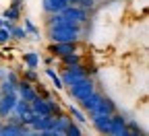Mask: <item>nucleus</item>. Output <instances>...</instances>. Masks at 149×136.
<instances>
[{
    "instance_id": "25",
    "label": "nucleus",
    "mask_w": 149,
    "mask_h": 136,
    "mask_svg": "<svg viewBox=\"0 0 149 136\" xmlns=\"http://www.w3.org/2000/svg\"><path fill=\"white\" fill-rule=\"evenodd\" d=\"M25 31L31 33V35H35V39H40V29H37L33 25V21H29V19H25Z\"/></svg>"
},
{
    "instance_id": "8",
    "label": "nucleus",
    "mask_w": 149,
    "mask_h": 136,
    "mask_svg": "<svg viewBox=\"0 0 149 136\" xmlns=\"http://www.w3.org/2000/svg\"><path fill=\"white\" fill-rule=\"evenodd\" d=\"M77 43L79 41H56L50 46V54L54 58H62L66 54H72V52H77Z\"/></svg>"
},
{
    "instance_id": "2",
    "label": "nucleus",
    "mask_w": 149,
    "mask_h": 136,
    "mask_svg": "<svg viewBox=\"0 0 149 136\" xmlns=\"http://www.w3.org/2000/svg\"><path fill=\"white\" fill-rule=\"evenodd\" d=\"M97 70L95 68H89L85 66L83 62L81 64H70V66H64L60 70V79H62V85L64 87H70V85H77L81 83L83 79H87L89 74H95Z\"/></svg>"
},
{
    "instance_id": "21",
    "label": "nucleus",
    "mask_w": 149,
    "mask_h": 136,
    "mask_svg": "<svg viewBox=\"0 0 149 136\" xmlns=\"http://www.w3.org/2000/svg\"><path fill=\"white\" fill-rule=\"evenodd\" d=\"M2 19H8V21H19L21 19V8H6L4 12H2Z\"/></svg>"
},
{
    "instance_id": "9",
    "label": "nucleus",
    "mask_w": 149,
    "mask_h": 136,
    "mask_svg": "<svg viewBox=\"0 0 149 136\" xmlns=\"http://www.w3.org/2000/svg\"><path fill=\"white\" fill-rule=\"evenodd\" d=\"M25 134H35L29 126H23V124H8L4 122L2 124V130H0V136H25Z\"/></svg>"
},
{
    "instance_id": "18",
    "label": "nucleus",
    "mask_w": 149,
    "mask_h": 136,
    "mask_svg": "<svg viewBox=\"0 0 149 136\" xmlns=\"http://www.w3.org/2000/svg\"><path fill=\"white\" fill-rule=\"evenodd\" d=\"M83 134V128H81V124H77V122H68V126H66V130H64V136H81Z\"/></svg>"
},
{
    "instance_id": "29",
    "label": "nucleus",
    "mask_w": 149,
    "mask_h": 136,
    "mask_svg": "<svg viewBox=\"0 0 149 136\" xmlns=\"http://www.w3.org/2000/svg\"><path fill=\"white\" fill-rule=\"evenodd\" d=\"M54 60H56L54 56H48V58H46V66H52V64H54Z\"/></svg>"
},
{
    "instance_id": "12",
    "label": "nucleus",
    "mask_w": 149,
    "mask_h": 136,
    "mask_svg": "<svg viewBox=\"0 0 149 136\" xmlns=\"http://www.w3.org/2000/svg\"><path fill=\"white\" fill-rule=\"evenodd\" d=\"M66 6H68L66 0H42V10H44L46 14H52V12H62Z\"/></svg>"
},
{
    "instance_id": "27",
    "label": "nucleus",
    "mask_w": 149,
    "mask_h": 136,
    "mask_svg": "<svg viewBox=\"0 0 149 136\" xmlns=\"http://www.w3.org/2000/svg\"><path fill=\"white\" fill-rule=\"evenodd\" d=\"M8 41H10V33H8V29L0 27V43H8Z\"/></svg>"
},
{
    "instance_id": "4",
    "label": "nucleus",
    "mask_w": 149,
    "mask_h": 136,
    "mask_svg": "<svg viewBox=\"0 0 149 136\" xmlns=\"http://www.w3.org/2000/svg\"><path fill=\"white\" fill-rule=\"evenodd\" d=\"M60 14L66 19V21H70V23H74V25H81V27L89 21V12H87L85 8H81L79 4H68Z\"/></svg>"
},
{
    "instance_id": "10",
    "label": "nucleus",
    "mask_w": 149,
    "mask_h": 136,
    "mask_svg": "<svg viewBox=\"0 0 149 136\" xmlns=\"http://www.w3.org/2000/svg\"><path fill=\"white\" fill-rule=\"evenodd\" d=\"M19 99L17 93H6V95H0V120H4L6 115L13 111L15 101Z\"/></svg>"
},
{
    "instance_id": "20",
    "label": "nucleus",
    "mask_w": 149,
    "mask_h": 136,
    "mask_svg": "<svg viewBox=\"0 0 149 136\" xmlns=\"http://www.w3.org/2000/svg\"><path fill=\"white\" fill-rule=\"evenodd\" d=\"M46 74H48L50 79H52L54 87L58 89V91H60V89H64V85H62V79H60V74H56V70H54L52 66H48V68H46Z\"/></svg>"
},
{
    "instance_id": "3",
    "label": "nucleus",
    "mask_w": 149,
    "mask_h": 136,
    "mask_svg": "<svg viewBox=\"0 0 149 136\" xmlns=\"http://www.w3.org/2000/svg\"><path fill=\"white\" fill-rule=\"evenodd\" d=\"M93 91H95V83H93L91 76H87V79H83L81 83L70 85V87H68V95H70V99H74L77 103H79L81 99H85L87 95H91Z\"/></svg>"
},
{
    "instance_id": "32",
    "label": "nucleus",
    "mask_w": 149,
    "mask_h": 136,
    "mask_svg": "<svg viewBox=\"0 0 149 136\" xmlns=\"http://www.w3.org/2000/svg\"><path fill=\"white\" fill-rule=\"evenodd\" d=\"M2 124H4V122H2V120H0V130H2Z\"/></svg>"
},
{
    "instance_id": "13",
    "label": "nucleus",
    "mask_w": 149,
    "mask_h": 136,
    "mask_svg": "<svg viewBox=\"0 0 149 136\" xmlns=\"http://www.w3.org/2000/svg\"><path fill=\"white\" fill-rule=\"evenodd\" d=\"M29 107H31V111L37 113V115H52V111H50V107H48V101L44 99V97H40V95H37L33 101H29Z\"/></svg>"
},
{
    "instance_id": "5",
    "label": "nucleus",
    "mask_w": 149,
    "mask_h": 136,
    "mask_svg": "<svg viewBox=\"0 0 149 136\" xmlns=\"http://www.w3.org/2000/svg\"><path fill=\"white\" fill-rule=\"evenodd\" d=\"M102 99H104V93L93 91L91 95H87L85 99H81V101H79V107H81V109H83L87 115H91V113H95V109L100 107Z\"/></svg>"
},
{
    "instance_id": "22",
    "label": "nucleus",
    "mask_w": 149,
    "mask_h": 136,
    "mask_svg": "<svg viewBox=\"0 0 149 136\" xmlns=\"http://www.w3.org/2000/svg\"><path fill=\"white\" fill-rule=\"evenodd\" d=\"M46 101H48V107H50L52 115H58V113H62L60 103H58V101H54V99H52V95H50V97H46Z\"/></svg>"
},
{
    "instance_id": "31",
    "label": "nucleus",
    "mask_w": 149,
    "mask_h": 136,
    "mask_svg": "<svg viewBox=\"0 0 149 136\" xmlns=\"http://www.w3.org/2000/svg\"><path fill=\"white\" fill-rule=\"evenodd\" d=\"M66 2H68V4H77V2H79V0H66Z\"/></svg>"
},
{
    "instance_id": "33",
    "label": "nucleus",
    "mask_w": 149,
    "mask_h": 136,
    "mask_svg": "<svg viewBox=\"0 0 149 136\" xmlns=\"http://www.w3.org/2000/svg\"><path fill=\"white\" fill-rule=\"evenodd\" d=\"M0 27H2V17H0Z\"/></svg>"
},
{
    "instance_id": "28",
    "label": "nucleus",
    "mask_w": 149,
    "mask_h": 136,
    "mask_svg": "<svg viewBox=\"0 0 149 136\" xmlns=\"http://www.w3.org/2000/svg\"><path fill=\"white\" fill-rule=\"evenodd\" d=\"M10 6L13 8H21L23 6V0H10Z\"/></svg>"
},
{
    "instance_id": "1",
    "label": "nucleus",
    "mask_w": 149,
    "mask_h": 136,
    "mask_svg": "<svg viewBox=\"0 0 149 136\" xmlns=\"http://www.w3.org/2000/svg\"><path fill=\"white\" fill-rule=\"evenodd\" d=\"M81 35H83V27L66 21L64 17L56 25L48 27V37H50L52 43H56V41H79Z\"/></svg>"
},
{
    "instance_id": "23",
    "label": "nucleus",
    "mask_w": 149,
    "mask_h": 136,
    "mask_svg": "<svg viewBox=\"0 0 149 136\" xmlns=\"http://www.w3.org/2000/svg\"><path fill=\"white\" fill-rule=\"evenodd\" d=\"M23 79H25V81H29V83H33V85H35V83H37V81H40V74H37V72H35V68H27V70H25V72H23Z\"/></svg>"
},
{
    "instance_id": "6",
    "label": "nucleus",
    "mask_w": 149,
    "mask_h": 136,
    "mask_svg": "<svg viewBox=\"0 0 149 136\" xmlns=\"http://www.w3.org/2000/svg\"><path fill=\"white\" fill-rule=\"evenodd\" d=\"M126 122L120 111H114L110 118V136H126Z\"/></svg>"
},
{
    "instance_id": "26",
    "label": "nucleus",
    "mask_w": 149,
    "mask_h": 136,
    "mask_svg": "<svg viewBox=\"0 0 149 136\" xmlns=\"http://www.w3.org/2000/svg\"><path fill=\"white\" fill-rule=\"evenodd\" d=\"M4 81H8L10 85H19V81H21V79H19V74H17V70H6V74H4Z\"/></svg>"
},
{
    "instance_id": "15",
    "label": "nucleus",
    "mask_w": 149,
    "mask_h": 136,
    "mask_svg": "<svg viewBox=\"0 0 149 136\" xmlns=\"http://www.w3.org/2000/svg\"><path fill=\"white\" fill-rule=\"evenodd\" d=\"M29 111H31V107H29V101L17 99V101H15V107H13V111H10V113H15L17 118H23V115H27Z\"/></svg>"
},
{
    "instance_id": "16",
    "label": "nucleus",
    "mask_w": 149,
    "mask_h": 136,
    "mask_svg": "<svg viewBox=\"0 0 149 136\" xmlns=\"http://www.w3.org/2000/svg\"><path fill=\"white\" fill-rule=\"evenodd\" d=\"M58 60L62 62V66H70V64H81L83 62V56L79 52H72V54H66V56L58 58Z\"/></svg>"
},
{
    "instance_id": "14",
    "label": "nucleus",
    "mask_w": 149,
    "mask_h": 136,
    "mask_svg": "<svg viewBox=\"0 0 149 136\" xmlns=\"http://www.w3.org/2000/svg\"><path fill=\"white\" fill-rule=\"evenodd\" d=\"M66 113L70 115V120H72V122H77V124H81V126L87 122V113H85L81 107H77V105H70Z\"/></svg>"
},
{
    "instance_id": "19",
    "label": "nucleus",
    "mask_w": 149,
    "mask_h": 136,
    "mask_svg": "<svg viewBox=\"0 0 149 136\" xmlns=\"http://www.w3.org/2000/svg\"><path fill=\"white\" fill-rule=\"evenodd\" d=\"M23 60H25L27 68H37V66H40V56H37L35 52H27L23 56Z\"/></svg>"
},
{
    "instance_id": "7",
    "label": "nucleus",
    "mask_w": 149,
    "mask_h": 136,
    "mask_svg": "<svg viewBox=\"0 0 149 136\" xmlns=\"http://www.w3.org/2000/svg\"><path fill=\"white\" fill-rule=\"evenodd\" d=\"M17 95H19V99H23V101H33L35 97H37V89H35L33 83L21 79L19 85H17Z\"/></svg>"
},
{
    "instance_id": "11",
    "label": "nucleus",
    "mask_w": 149,
    "mask_h": 136,
    "mask_svg": "<svg viewBox=\"0 0 149 136\" xmlns=\"http://www.w3.org/2000/svg\"><path fill=\"white\" fill-rule=\"evenodd\" d=\"M110 118H112V115H108V113L89 115V120H91L93 128H95L100 134H110Z\"/></svg>"
},
{
    "instance_id": "17",
    "label": "nucleus",
    "mask_w": 149,
    "mask_h": 136,
    "mask_svg": "<svg viewBox=\"0 0 149 136\" xmlns=\"http://www.w3.org/2000/svg\"><path fill=\"white\" fill-rule=\"evenodd\" d=\"M8 33H10V39H19V41H23L25 37L29 35V33L25 31V27H21V25H13V27L8 29Z\"/></svg>"
},
{
    "instance_id": "30",
    "label": "nucleus",
    "mask_w": 149,
    "mask_h": 136,
    "mask_svg": "<svg viewBox=\"0 0 149 136\" xmlns=\"http://www.w3.org/2000/svg\"><path fill=\"white\" fill-rule=\"evenodd\" d=\"M4 74H6V70H4V68H0V81H4Z\"/></svg>"
},
{
    "instance_id": "24",
    "label": "nucleus",
    "mask_w": 149,
    "mask_h": 136,
    "mask_svg": "<svg viewBox=\"0 0 149 136\" xmlns=\"http://www.w3.org/2000/svg\"><path fill=\"white\" fill-rule=\"evenodd\" d=\"M6 93H17V87L10 85L8 81H0V95H6Z\"/></svg>"
}]
</instances>
